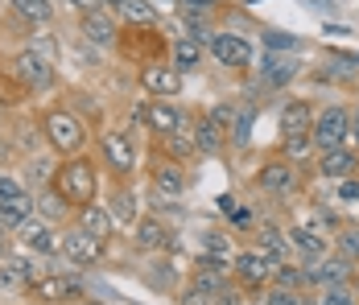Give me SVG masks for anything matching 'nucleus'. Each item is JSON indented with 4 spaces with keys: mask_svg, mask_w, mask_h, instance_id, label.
<instances>
[{
    "mask_svg": "<svg viewBox=\"0 0 359 305\" xmlns=\"http://www.w3.org/2000/svg\"><path fill=\"white\" fill-rule=\"evenodd\" d=\"M37 133H41V144H46L58 161H62V157H74V153H87V144H91V124L74 111L71 103H50V107H41Z\"/></svg>",
    "mask_w": 359,
    "mask_h": 305,
    "instance_id": "1",
    "label": "nucleus"
},
{
    "mask_svg": "<svg viewBox=\"0 0 359 305\" xmlns=\"http://www.w3.org/2000/svg\"><path fill=\"white\" fill-rule=\"evenodd\" d=\"M54 190L71 203V210L79 215L83 206L104 203V165L91 157V153H74V157H62L58 161V173H54Z\"/></svg>",
    "mask_w": 359,
    "mask_h": 305,
    "instance_id": "2",
    "label": "nucleus"
},
{
    "mask_svg": "<svg viewBox=\"0 0 359 305\" xmlns=\"http://www.w3.org/2000/svg\"><path fill=\"white\" fill-rule=\"evenodd\" d=\"M252 186L264 194V198H277V203H302L306 198V165L281 157L277 149L260 161V170L252 173Z\"/></svg>",
    "mask_w": 359,
    "mask_h": 305,
    "instance_id": "3",
    "label": "nucleus"
},
{
    "mask_svg": "<svg viewBox=\"0 0 359 305\" xmlns=\"http://www.w3.org/2000/svg\"><path fill=\"white\" fill-rule=\"evenodd\" d=\"M100 165L111 182H133L141 173V140L133 128H104L100 133Z\"/></svg>",
    "mask_w": 359,
    "mask_h": 305,
    "instance_id": "4",
    "label": "nucleus"
},
{
    "mask_svg": "<svg viewBox=\"0 0 359 305\" xmlns=\"http://www.w3.org/2000/svg\"><path fill=\"white\" fill-rule=\"evenodd\" d=\"M277 256L273 252H264V248H256V243H244V248H236V260H231V280L256 297V293H264L269 285H273V276H277Z\"/></svg>",
    "mask_w": 359,
    "mask_h": 305,
    "instance_id": "5",
    "label": "nucleus"
},
{
    "mask_svg": "<svg viewBox=\"0 0 359 305\" xmlns=\"http://www.w3.org/2000/svg\"><path fill=\"white\" fill-rule=\"evenodd\" d=\"M116 50H120V58H128L133 67L165 62V58H170V41L161 34V25H120Z\"/></svg>",
    "mask_w": 359,
    "mask_h": 305,
    "instance_id": "6",
    "label": "nucleus"
},
{
    "mask_svg": "<svg viewBox=\"0 0 359 305\" xmlns=\"http://www.w3.org/2000/svg\"><path fill=\"white\" fill-rule=\"evenodd\" d=\"M144 182H149V198L161 206V203H182L190 177H186V165L182 161H170V157H161L153 149L149 161H144Z\"/></svg>",
    "mask_w": 359,
    "mask_h": 305,
    "instance_id": "7",
    "label": "nucleus"
},
{
    "mask_svg": "<svg viewBox=\"0 0 359 305\" xmlns=\"http://www.w3.org/2000/svg\"><path fill=\"white\" fill-rule=\"evenodd\" d=\"M21 293H25L29 305H79L87 297V289H83V280L74 272H41Z\"/></svg>",
    "mask_w": 359,
    "mask_h": 305,
    "instance_id": "8",
    "label": "nucleus"
},
{
    "mask_svg": "<svg viewBox=\"0 0 359 305\" xmlns=\"http://www.w3.org/2000/svg\"><path fill=\"white\" fill-rule=\"evenodd\" d=\"M58 256L67 260V269H95L108 256V239H100L95 231H87L79 223H67L62 227V243H58Z\"/></svg>",
    "mask_w": 359,
    "mask_h": 305,
    "instance_id": "9",
    "label": "nucleus"
},
{
    "mask_svg": "<svg viewBox=\"0 0 359 305\" xmlns=\"http://www.w3.org/2000/svg\"><path fill=\"white\" fill-rule=\"evenodd\" d=\"M8 74L29 91V95H41V91H50L54 83H58V70H54V62L41 54V50H34V46H25V50H17L13 58H8Z\"/></svg>",
    "mask_w": 359,
    "mask_h": 305,
    "instance_id": "10",
    "label": "nucleus"
},
{
    "mask_svg": "<svg viewBox=\"0 0 359 305\" xmlns=\"http://www.w3.org/2000/svg\"><path fill=\"white\" fill-rule=\"evenodd\" d=\"M207 54L231 74H252V67H256V46L236 29H215L207 41Z\"/></svg>",
    "mask_w": 359,
    "mask_h": 305,
    "instance_id": "11",
    "label": "nucleus"
},
{
    "mask_svg": "<svg viewBox=\"0 0 359 305\" xmlns=\"http://www.w3.org/2000/svg\"><path fill=\"white\" fill-rule=\"evenodd\" d=\"M174 243H178L174 223H170L161 210H141V219H137V227H133V252H141V256H161V252H174Z\"/></svg>",
    "mask_w": 359,
    "mask_h": 305,
    "instance_id": "12",
    "label": "nucleus"
},
{
    "mask_svg": "<svg viewBox=\"0 0 359 305\" xmlns=\"http://www.w3.org/2000/svg\"><path fill=\"white\" fill-rule=\"evenodd\" d=\"M297 74H302V62L293 54L269 50L260 54V67H252V91H285Z\"/></svg>",
    "mask_w": 359,
    "mask_h": 305,
    "instance_id": "13",
    "label": "nucleus"
},
{
    "mask_svg": "<svg viewBox=\"0 0 359 305\" xmlns=\"http://www.w3.org/2000/svg\"><path fill=\"white\" fill-rule=\"evenodd\" d=\"M347 133H351V107L347 103H326V107H318L314 128H310V140H314L318 153L347 144Z\"/></svg>",
    "mask_w": 359,
    "mask_h": 305,
    "instance_id": "14",
    "label": "nucleus"
},
{
    "mask_svg": "<svg viewBox=\"0 0 359 305\" xmlns=\"http://www.w3.org/2000/svg\"><path fill=\"white\" fill-rule=\"evenodd\" d=\"M227 285H231V272H215V269L190 264L186 280L178 285V305H215V297Z\"/></svg>",
    "mask_w": 359,
    "mask_h": 305,
    "instance_id": "15",
    "label": "nucleus"
},
{
    "mask_svg": "<svg viewBox=\"0 0 359 305\" xmlns=\"http://www.w3.org/2000/svg\"><path fill=\"white\" fill-rule=\"evenodd\" d=\"M34 215V190L25 186V177L13 170H0V219H4V227L13 231L21 219H29Z\"/></svg>",
    "mask_w": 359,
    "mask_h": 305,
    "instance_id": "16",
    "label": "nucleus"
},
{
    "mask_svg": "<svg viewBox=\"0 0 359 305\" xmlns=\"http://www.w3.org/2000/svg\"><path fill=\"white\" fill-rule=\"evenodd\" d=\"M137 87L149 100H178L182 87H186V74L170 58L165 62H144V67H137Z\"/></svg>",
    "mask_w": 359,
    "mask_h": 305,
    "instance_id": "17",
    "label": "nucleus"
},
{
    "mask_svg": "<svg viewBox=\"0 0 359 305\" xmlns=\"http://www.w3.org/2000/svg\"><path fill=\"white\" fill-rule=\"evenodd\" d=\"M141 116H144V133L149 136L190 133V120H194V111H186V107L174 103V100H144Z\"/></svg>",
    "mask_w": 359,
    "mask_h": 305,
    "instance_id": "18",
    "label": "nucleus"
},
{
    "mask_svg": "<svg viewBox=\"0 0 359 305\" xmlns=\"http://www.w3.org/2000/svg\"><path fill=\"white\" fill-rule=\"evenodd\" d=\"M13 243H17V248H25V252H34V256H58L62 231H58L50 219L29 215V219H21V223L13 227Z\"/></svg>",
    "mask_w": 359,
    "mask_h": 305,
    "instance_id": "19",
    "label": "nucleus"
},
{
    "mask_svg": "<svg viewBox=\"0 0 359 305\" xmlns=\"http://www.w3.org/2000/svg\"><path fill=\"white\" fill-rule=\"evenodd\" d=\"M306 264V289L314 293V289H334V285H351V276H355L359 264L351 260H343L339 252H326L318 260H302Z\"/></svg>",
    "mask_w": 359,
    "mask_h": 305,
    "instance_id": "20",
    "label": "nucleus"
},
{
    "mask_svg": "<svg viewBox=\"0 0 359 305\" xmlns=\"http://www.w3.org/2000/svg\"><path fill=\"white\" fill-rule=\"evenodd\" d=\"M79 37L95 50H116V37H120V17L111 8H87L79 13Z\"/></svg>",
    "mask_w": 359,
    "mask_h": 305,
    "instance_id": "21",
    "label": "nucleus"
},
{
    "mask_svg": "<svg viewBox=\"0 0 359 305\" xmlns=\"http://www.w3.org/2000/svg\"><path fill=\"white\" fill-rule=\"evenodd\" d=\"M310 173H314L318 182H343V177L359 173V149H351V144H339V149L314 153V161H310Z\"/></svg>",
    "mask_w": 359,
    "mask_h": 305,
    "instance_id": "22",
    "label": "nucleus"
},
{
    "mask_svg": "<svg viewBox=\"0 0 359 305\" xmlns=\"http://www.w3.org/2000/svg\"><path fill=\"white\" fill-rule=\"evenodd\" d=\"M104 206L111 210V219H116L120 231H133L137 219H141V198H137V186H133V182H111Z\"/></svg>",
    "mask_w": 359,
    "mask_h": 305,
    "instance_id": "23",
    "label": "nucleus"
},
{
    "mask_svg": "<svg viewBox=\"0 0 359 305\" xmlns=\"http://www.w3.org/2000/svg\"><path fill=\"white\" fill-rule=\"evenodd\" d=\"M41 276V269L34 264V252H25V248H4L0 252V280L4 285H13V289H25L29 280H37Z\"/></svg>",
    "mask_w": 359,
    "mask_h": 305,
    "instance_id": "24",
    "label": "nucleus"
},
{
    "mask_svg": "<svg viewBox=\"0 0 359 305\" xmlns=\"http://www.w3.org/2000/svg\"><path fill=\"white\" fill-rule=\"evenodd\" d=\"M190 140H194L198 157H219V153H227V149H231V144H227V133L211 120V111H207V107H203V111H194V120H190Z\"/></svg>",
    "mask_w": 359,
    "mask_h": 305,
    "instance_id": "25",
    "label": "nucleus"
},
{
    "mask_svg": "<svg viewBox=\"0 0 359 305\" xmlns=\"http://www.w3.org/2000/svg\"><path fill=\"white\" fill-rule=\"evenodd\" d=\"M285 239H289V252L297 256V260H318L330 252V239L318 236L310 223H302V219H289L285 223Z\"/></svg>",
    "mask_w": 359,
    "mask_h": 305,
    "instance_id": "26",
    "label": "nucleus"
},
{
    "mask_svg": "<svg viewBox=\"0 0 359 305\" xmlns=\"http://www.w3.org/2000/svg\"><path fill=\"white\" fill-rule=\"evenodd\" d=\"M302 223H310L318 236H334L343 223H347V215H343V206H334V203H314L310 194L302 198Z\"/></svg>",
    "mask_w": 359,
    "mask_h": 305,
    "instance_id": "27",
    "label": "nucleus"
},
{
    "mask_svg": "<svg viewBox=\"0 0 359 305\" xmlns=\"http://www.w3.org/2000/svg\"><path fill=\"white\" fill-rule=\"evenodd\" d=\"M314 116H318V107L310 100H289L281 107V120H277V133L281 136H310L314 128Z\"/></svg>",
    "mask_w": 359,
    "mask_h": 305,
    "instance_id": "28",
    "label": "nucleus"
},
{
    "mask_svg": "<svg viewBox=\"0 0 359 305\" xmlns=\"http://www.w3.org/2000/svg\"><path fill=\"white\" fill-rule=\"evenodd\" d=\"M256 111H260V100H256V95H244V100H236V116H231V133H227V144H231V149H248V144H252V128H256Z\"/></svg>",
    "mask_w": 359,
    "mask_h": 305,
    "instance_id": "29",
    "label": "nucleus"
},
{
    "mask_svg": "<svg viewBox=\"0 0 359 305\" xmlns=\"http://www.w3.org/2000/svg\"><path fill=\"white\" fill-rule=\"evenodd\" d=\"M34 215H41V219H50L54 227H67V223H74V210H71V203L54 190V182L50 186H41L34 194Z\"/></svg>",
    "mask_w": 359,
    "mask_h": 305,
    "instance_id": "30",
    "label": "nucleus"
},
{
    "mask_svg": "<svg viewBox=\"0 0 359 305\" xmlns=\"http://www.w3.org/2000/svg\"><path fill=\"white\" fill-rule=\"evenodd\" d=\"M54 173H58V157L46 149V153H34V157H25V165H21V177H25V186L29 190H41V186H50L54 182Z\"/></svg>",
    "mask_w": 359,
    "mask_h": 305,
    "instance_id": "31",
    "label": "nucleus"
},
{
    "mask_svg": "<svg viewBox=\"0 0 359 305\" xmlns=\"http://www.w3.org/2000/svg\"><path fill=\"white\" fill-rule=\"evenodd\" d=\"M74 223L79 227H87V231H95L100 239H111L120 227H116V219H111V210L104 203H91V206H83L79 215H74Z\"/></svg>",
    "mask_w": 359,
    "mask_h": 305,
    "instance_id": "32",
    "label": "nucleus"
},
{
    "mask_svg": "<svg viewBox=\"0 0 359 305\" xmlns=\"http://www.w3.org/2000/svg\"><path fill=\"white\" fill-rule=\"evenodd\" d=\"M8 8H13V17H17L21 25H29V29H41V25L54 21V4H50V0H8Z\"/></svg>",
    "mask_w": 359,
    "mask_h": 305,
    "instance_id": "33",
    "label": "nucleus"
},
{
    "mask_svg": "<svg viewBox=\"0 0 359 305\" xmlns=\"http://www.w3.org/2000/svg\"><path fill=\"white\" fill-rule=\"evenodd\" d=\"M203 54H207V46H198L194 37H186V34L170 41V62H174L182 74H190V70L203 67Z\"/></svg>",
    "mask_w": 359,
    "mask_h": 305,
    "instance_id": "34",
    "label": "nucleus"
},
{
    "mask_svg": "<svg viewBox=\"0 0 359 305\" xmlns=\"http://www.w3.org/2000/svg\"><path fill=\"white\" fill-rule=\"evenodd\" d=\"M153 149L161 153V157H170V161H194L198 157V149H194V140L190 133H170V136H153Z\"/></svg>",
    "mask_w": 359,
    "mask_h": 305,
    "instance_id": "35",
    "label": "nucleus"
},
{
    "mask_svg": "<svg viewBox=\"0 0 359 305\" xmlns=\"http://www.w3.org/2000/svg\"><path fill=\"white\" fill-rule=\"evenodd\" d=\"M330 252H339L343 260L359 264V223H355V219H347V223L330 236Z\"/></svg>",
    "mask_w": 359,
    "mask_h": 305,
    "instance_id": "36",
    "label": "nucleus"
},
{
    "mask_svg": "<svg viewBox=\"0 0 359 305\" xmlns=\"http://www.w3.org/2000/svg\"><path fill=\"white\" fill-rule=\"evenodd\" d=\"M116 17H120L124 25H157V4H153V0H124V4L116 8Z\"/></svg>",
    "mask_w": 359,
    "mask_h": 305,
    "instance_id": "37",
    "label": "nucleus"
},
{
    "mask_svg": "<svg viewBox=\"0 0 359 305\" xmlns=\"http://www.w3.org/2000/svg\"><path fill=\"white\" fill-rule=\"evenodd\" d=\"M25 100H34V95H29V91H25L8 70H0V111H17Z\"/></svg>",
    "mask_w": 359,
    "mask_h": 305,
    "instance_id": "38",
    "label": "nucleus"
},
{
    "mask_svg": "<svg viewBox=\"0 0 359 305\" xmlns=\"http://www.w3.org/2000/svg\"><path fill=\"white\" fill-rule=\"evenodd\" d=\"M198 252L231 256V260H236V239H231V231H223V227H207V231H203V243H198Z\"/></svg>",
    "mask_w": 359,
    "mask_h": 305,
    "instance_id": "39",
    "label": "nucleus"
},
{
    "mask_svg": "<svg viewBox=\"0 0 359 305\" xmlns=\"http://www.w3.org/2000/svg\"><path fill=\"white\" fill-rule=\"evenodd\" d=\"M330 186H334V206H343V210H359V173L343 177V182H330Z\"/></svg>",
    "mask_w": 359,
    "mask_h": 305,
    "instance_id": "40",
    "label": "nucleus"
},
{
    "mask_svg": "<svg viewBox=\"0 0 359 305\" xmlns=\"http://www.w3.org/2000/svg\"><path fill=\"white\" fill-rule=\"evenodd\" d=\"M260 297H264V305H310V293H302V289H285V285H269Z\"/></svg>",
    "mask_w": 359,
    "mask_h": 305,
    "instance_id": "41",
    "label": "nucleus"
},
{
    "mask_svg": "<svg viewBox=\"0 0 359 305\" xmlns=\"http://www.w3.org/2000/svg\"><path fill=\"white\" fill-rule=\"evenodd\" d=\"M310 305H359V301L351 293V285H334V289H314Z\"/></svg>",
    "mask_w": 359,
    "mask_h": 305,
    "instance_id": "42",
    "label": "nucleus"
},
{
    "mask_svg": "<svg viewBox=\"0 0 359 305\" xmlns=\"http://www.w3.org/2000/svg\"><path fill=\"white\" fill-rule=\"evenodd\" d=\"M211 111V120H215L223 133H231V116H236V100H223V103H215V107H207Z\"/></svg>",
    "mask_w": 359,
    "mask_h": 305,
    "instance_id": "43",
    "label": "nucleus"
},
{
    "mask_svg": "<svg viewBox=\"0 0 359 305\" xmlns=\"http://www.w3.org/2000/svg\"><path fill=\"white\" fill-rule=\"evenodd\" d=\"M244 301H248V293H244L236 280H231V285H227V289H223V293L215 297V305H244Z\"/></svg>",
    "mask_w": 359,
    "mask_h": 305,
    "instance_id": "44",
    "label": "nucleus"
},
{
    "mask_svg": "<svg viewBox=\"0 0 359 305\" xmlns=\"http://www.w3.org/2000/svg\"><path fill=\"white\" fill-rule=\"evenodd\" d=\"M264 41H269V50H289V54H293V50H302V41H297V37H281V34H269V37H264Z\"/></svg>",
    "mask_w": 359,
    "mask_h": 305,
    "instance_id": "45",
    "label": "nucleus"
},
{
    "mask_svg": "<svg viewBox=\"0 0 359 305\" xmlns=\"http://www.w3.org/2000/svg\"><path fill=\"white\" fill-rule=\"evenodd\" d=\"M347 144H351V149H359V100L351 103V133H347Z\"/></svg>",
    "mask_w": 359,
    "mask_h": 305,
    "instance_id": "46",
    "label": "nucleus"
},
{
    "mask_svg": "<svg viewBox=\"0 0 359 305\" xmlns=\"http://www.w3.org/2000/svg\"><path fill=\"white\" fill-rule=\"evenodd\" d=\"M74 13H87V8H100V0H67Z\"/></svg>",
    "mask_w": 359,
    "mask_h": 305,
    "instance_id": "47",
    "label": "nucleus"
},
{
    "mask_svg": "<svg viewBox=\"0 0 359 305\" xmlns=\"http://www.w3.org/2000/svg\"><path fill=\"white\" fill-rule=\"evenodd\" d=\"M219 210H223V215H236V194H223V198H219Z\"/></svg>",
    "mask_w": 359,
    "mask_h": 305,
    "instance_id": "48",
    "label": "nucleus"
},
{
    "mask_svg": "<svg viewBox=\"0 0 359 305\" xmlns=\"http://www.w3.org/2000/svg\"><path fill=\"white\" fill-rule=\"evenodd\" d=\"M100 4H104V8H111V13H116V8H120L124 0H100Z\"/></svg>",
    "mask_w": 359,
    "mask_h": 305,
    "instance_id": "49",
    "label": "nucleus"
},
{
    "mask_svg": "<svg viewBox=\"0 0 359 305\" xmlns=\"http://www.w3.org/2000/svg\"><path fill=\"white\" fill-rule=\"evenodd\" d=\"M351 293H355V301H359V269H355V276H351Z\"/></svg>",
    "mask_w": 359,
    "mask_h": 305,
    "instance_id": "50",
    "label": "nucleus"
},
{
    "mask_svg": "<svg viewBox=\"0 0 359 305\" xmlns=\"http://www.w3.org/2000/svg\"><path fill=\"white\" fill-rule=\"evenodd\" d=\"M244 305H264V297H260V293H256V297H248V301Z\"/></svg>",
    "mask_w": 359,
    "mask_h": 305,
    "instance_id": "51",
    "label": "nucleus"
},
{
    "mask_svg": "<svg viewBox=\"0 0 359 305\" xmlns=\"http://www.w3.org/2000/svg\"><path fill=\"white\" fill-rule=\"evenodd\" d=\"M79 305H108V301H95V297H83Z\"/></svg>",
    "mask_w": 359,
    "mask_h": 305,
    "instance_id": "52",
    "label": "nucleus"
},
{
    "mask_svg": "<svg viewBox=\"0 0 359 305\" xmlns=\"http://www.w3.org/2000/svg\"><path fill=\"white\" fill-rule=\"evenodd\" d=\"M153 4H178V0H153Z\"/></svg>",
    "mask_w": 359,
    "mask_h": 305,
    "instance_id": "53",
    "label": "nucleus"
},
{
    "mask_svg": "<svg viewBox=\"0 0 359 305\" xmlns=\"http://www.w3.org/2000/svg\"><path fill=\"white\" fill-rule=\"evenodd\" d=\"M355 223H359V210H355Z\"/></svg>",
    "mask_w": 359,
    "mask_h": 305,
    "instance_id": "54",
    "label": "nucleus"
}]
</instances>
